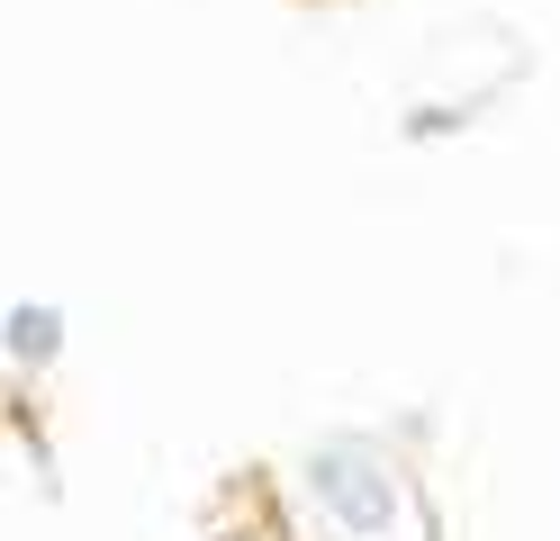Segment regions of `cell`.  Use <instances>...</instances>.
Wrapping results in <instances>:
<instances>
[{
  "mask_svg": "<svg viewBox=\"0 0 560 541\" xmlns=\"http://www.w3.org/2000/svg\"><path fill=\"white\" fill-rule=\"evenodd\" d=\"M299 10H353V0H299Z\"/></svg>",
  "mask_w": 560,
  "mask_h": 541,
  "instance_id": "5b68a950",
  "label": "cell"
},
{
  "mask_svg": "<svg viewBox=\"0 0 560 541\" xmlns=\"http://www.w3.org/2000/svg\"><path fill=\"white\" fill-rule=\"evenodd\" d=\"M199 541H299V515L280 496L271 460H235L218 487L199 496Z\"/></svg>",
  "mask_w": 560,
  "mask_h": 541,
  "instance_id": "7a4b0ae2",
  "label": "cell"
},
{
  "mask_svg": "<svg viewBox=\"0 0 560 541\" xmlns=\"http://www.w3.org/2000/svg\"><path fill=\"white\" fill-rule=\"evenodd\" d=\"M307 496H317V515L353 541H380L416 515V479L389 443H371V433H326V443H307Z\"/></svg>",
  "mask_w": 560,
  "mask_h": 541,
  "instance_id": "6da1fadb",
  "label": "cell"
},
{
  "mask_svg": "<svg viewBox=\"0 0 560 541\" xmlns=\"http://www.w3.org/2000/svg\"><path fill=\"white\" fill-rule=\"evenodd\" d=\"M0 352H10V371H27V379H46V371H55V352H63V316H55L46 298H27V307H10V316H0Z\"/></svg>",
  "mask_w": 560,
  "mask_h": 541,
  "instance_id": "3957f363",
  "label": "cell"
},
{
  "mask_svg": "<svg viewBox=\"0 0 560 541\" xmlns=\"http://www.w3.org/2000/svg\"><path fill=\"white\" fill-rule=\"evenodd\" d=\"M0 433H19V451L37 460V479L55 487V433H46V407H37V379L27 371L0 379Z\"/></svg>",
  "mask_w": 560,
  "mask_h": 541,
  "instance_id": "277c9868",
  "label": "cell"
}]
</instances>
